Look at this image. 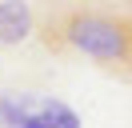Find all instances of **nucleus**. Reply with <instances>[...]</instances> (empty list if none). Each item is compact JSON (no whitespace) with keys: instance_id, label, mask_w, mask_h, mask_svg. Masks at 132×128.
Returning a JSON list of instances; mask_svg holds the SVG:
<instances>
[{"instance_id":"f257e3e1","label":"nucleus","mask_w":132,"mask_h":128,"mask_svg":"<svg viewBox=\"0 0 132 128\" xmlns=\"http://www.w3.org/2000/svg\"><path fill=\"white\" fill-rule=\"evenodd\" d=\"M48 44H64L96 60L100 68L132 76V20L108 12V8H96V4L68 8L56 24L48 20Z\"/></svg>"},{"instance_id":"f03ea898","label":"nucleus","mask_w":132,"mask_h":128,"mask_svg":"<svg viewBox=\"0 0 132 128\" xmlns=\"http://www.w3.org/2000/svg\"><path fill=\"white\" fill-rule=\"evenodd\" d=\"M36 32V12L28 0H0V44H20Z\"/></svg>"},{"instance_id":"7ed1b4c3","label":"nucleus","mask_w":132,"mask_h":128,"mask_svg":"<svg viewBox=\"0 0 132 128\" xmlns=\"http://www.w3.org/2000/svg\"><path fill=\"white\" fill-rule=\"evenodd\" d=\"M40 116L48 120V128H84L80 116H76L64 100H52V96H44V100H40Z\"/></svg>"},{"instance_id":"20e7f679","label":"nucleus","mask_w":132,"mask_h":128,"mask_svg":"<svg viewBox=\"0 0 132 128\" xmlns=\"http://www.w3.org/2000/svg\"><path fill=\"white\" fill-rule=\"evenodd\" d=\"M20 128H48V120L40 116V108H32V112L24 116V124H20Z\"/></svg>"}]
</instances>
